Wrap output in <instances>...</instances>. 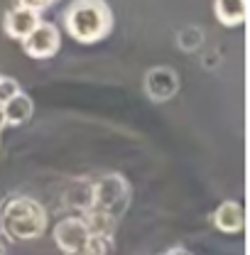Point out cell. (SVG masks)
Wrapping results in <instances>:
<instances>
[{"label":"cell","instance_id":"cell-1","mask_svg":"<svg viewBox=\"0 0 250 255\" xmlns=\"http://www.w3.org/2000/svg\"><path fill=\"white\" fill-rule=\"evenodd\" d=\"M47 209L32 196H10L0 209V233L7 241H34L47 231Z\"/></svg>","mask_w":250,"mask_h":255},{"label":"cell","instance_id":"cell-2","mask_svg":"<svg viewBox=\"0 0 250 255\" xmlns=\"http://www.w3.org/2000/svg\"><path fill=\"white\" fill-rule=\"evenodd\" d=\"M64 25L76 42L94 44L113 30V12L106 0H74L64 12Z\"/></svg>","mask_w":250,"mask_h":255},{"label":"cell","instance_id":"cell-3","mask_svg":"<svg viewBox=\"0 0 250 255\" xmlns=\"http://www.w3.org/2000/svg\"><path fill=\"white\" fill-rule=\"evenodd\" d=\"M130 204V184L123 174H106L89 189V209L103 211L116 221L125 214Z\"/></svg>","mask_w":250,"mask_h":255},{"label":"cell","instance_id":"cell-4","mask_svg":"<svg viewBox=\"0 0 250 255\" xmlns=\"http://www.w3.org/2000/svg\"><path fill=\"white\" fill-rule=\"evenodd\" d=\"M59 44H62V37H59L57 25L54 22H47V20H42L32 30L30 37L22 39V49L32 59H49V57H54L57 49H59Z\"/></svg>","mask_w":250,"mask_h":255},{"label":"cell","instance_id":"cell-5","mask_svg":"<svg viewBox=\"0 0 250 255\" xmlns=\"http://www.w3.org/2000/svg\"><path fill=\"white\" fill-rule=\"evenodd\" d=\"M89 238H91V233L81 216H66L54 226V243L64 255L81 251L89 243Z\"/></svg>","mask_w":250,"mask_h":255},{"label":"cell","instance_id":"cell-6","mask_svg":"<svg viewBox=\"0 0 250 255\" xmlns=\"http://www.w3.org/2000/svg\"><path fill=\"white\" fill-rule=\"evenodd\" d=\"M42 22V12L32 10V7H25V5H17L12 7L10 12H5V20H2V27H5V34L10 39H25L30 37L32 30Z\"/></svg>","mask_w":250,"mask_h":255},{"label":"cell","instance_id":"cell-7","mask_svg":"<svg viewBox=\"0 0 250 255\" xmlns=\"http://www.w3.org/2000/svg\"><path fill=\"white\" fill-rule=\"evenodd\" d=\"M177 89H179V79H177L174 69H169V66H157L152 71H147V76H145V91L155 101L172 98L177 94Z\"/></svg>","mask_w":250,"mask_h":255},{"label":"cell","instance_id":"cell-8","mask_svg":"<svg viewBox=\"0 0 250 255\" xmlns=\"http://www.w3.org/2000/svg\"><path fill=\"white\" fill-rule=\"evenodd\" d=\"M211 221H214V226L219 228L221 233H241L243 226H246L243 206L238 201H223L219 209L214 211Z\"/></svg>","mask_w":250,"mask_h":255},{"label":"cell","instance_id":"cell-9","mask_svg":"<svg viewBox=\"0 0 250 255\" xmlns=\"http://www.w3.org/2000/svg\"><path fill=\"white\" fill-rule=\"evenodd\" d=\"M214 12H216L221 25H226V27H238V25L246 22L248 0H216V2H214Z\"/></svg>","mask_w":250,"mask_h":255},{"label":"cell","instance_id":"cell-10","mask_svg":"<svg viewBox=\"0 0 250 255\" xmlns=\"http://www.w3.org/2000/svg\"><path fill=\"white\" fill-rule=\"evenodd\" d=\"M34 113V103L27 94H20L15 98H10L5 106H2V116H5V126H22L27 123Z\"/></svg>","mask_w":250,"mask_h":255},{"label":"cell","instance_id":"cell-11","mask_svg":"<svg viewBox=\"0 0 250 255\" xmlns=\"http://www.w3.org/2000/svg\"><path fill=\"white\" fill-rule=\"evenodd\" d=\"M111 248H113V238L91 236L89 243H86L81 251H76V253H71V255H106V253H111Z\"/></svg>","mask_w":250,"mask_h":255},{"label":"cell","instance_id":"cell-12","mask_svg":"<svg viewBox=\"0 0 250 255\" xmlns=\"http://www.w3.org/2000/svg\"><path fill=\"white\" fill-rule=\"evenodd\" d=\"M20 94V84L10 76H0V106H5L10 98Z\"/></svg>","mask_w":250,"mask_h":255},{"label":"cell","instance_id":"cell-13","mask_svg":"<svg viewBox=\"0 0 250 255\" xmlns=\"http://www.w3.org/2000/svg\"><path fill=\"white\" fill-rule=\"evenodd\" d=\"M52 2H57V0H17V5L32 7V10H37V12H42V10H44V7H49Z\"/></svg>","mask_w":250,"mask_h":255},{"label":"cell","instance_id":"cell-14","mask_svg":"<svg viewBox=\"0 0 250 255\" xmlns=\"http://www.w3.org/2000/svg\"><path fill=\"white\" fill-rule=\"evenodd\" d=\"M162 255H191L187 251V248H172V251H167V253H162Z\"/></svg>","mask_w":250,"mask_h":255},{"label":"cell","instance_id":"cell-15","mask_svg":"<svg viewBox=\"0 0 250 255\" xmlns=\"http://www.w3.org/2000/svg\"><path fill=\"white\" fill-rule=\"evenodd\" d=\"M0 255H7V238L0 233Z\"/></svg>","mask_w":250,"mask_h":255},{"label":"cell","instance_id":"cell-16","mask_svg":"<svg viewBox=\"0 0 250 255\" xmlns=\"http://www.w3.org/2000/svg\"><path fill=\"white\" fill-rule=\"evenodd\" d=\"M5 128V116H2V106H0V130Z\"/></svg>","mask_w":250,"mask_h":255}]
</instances>
